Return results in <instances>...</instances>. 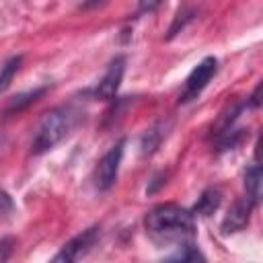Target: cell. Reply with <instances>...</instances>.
<instances>
[{
    "label": "cell",
    "mask_w": 263,
    "mask_h": 263,
    "mask_svg": "<svg viewBox=\"0 0 263 263\" xmlns=\"http://www.w3.org/2000/svg\"><path fill=\"white\" fill-rule=\"evenodd\" d=\"M146 234L160 247L183 245L195 238V216L179 203H158L144 216Z\"/></svg>",
    "instance_id": "6da1fadb"
},
{
    "label": "cell",
    "mask_w": 263,
    "mask_h": 263,
    "mask_svg": "<svg viewBox=\"0 0 263 263\" xmlns=\"http://www.w3.org/2000/svg\"><path fill=\"white\" fill-rule=\"evenodd\" d=\"M76 111L70 107H53L45 111L33 129V140H31V154H43L51 148H55L74 127L76 123Z\"/></svg>",
    "instance_id": "7a4b0ae2"
},
{
    "label": "cell",
    "mask_w": 263,
    "mask_h": 263,
    "mask_svg": "<svg viewBox=\"0 0 263 263\" xmlns=\"http://www.w3.org/2000/svg\"><path fill=\"white\" fill-rule=\"evenodd\" d=\"M218 74V60L214 55H205L191 72L189 76L185 78V84H183V90L179 95V105H185V103H191L195 101L203 88L210 84V80Z\"/></svg>",
    "instance_id": "3957f363"
},
{
    "label": "cell",
    "mask_w": 263,
    "mask_h": 263,
    "mask_svg": "<svg viewBox=\"0 0 263 263\" xmlns=\"http://www.w3.org/2000/svg\"><path fill=\"white\" fill-rule=\"evenodd\" d=\"M123 152H125V140L121 138L101 156V160L97 162L95 173H92V183H95L97 191H109L113 187L117 173H119Z\"/></svg>",
    "instance_id": "277c9868"
},
{
    "label": "cell",
    "mask_w": 263,
    "mask_h": 263,
    "mask_svg": "<svg viewBox=\"0 0 263 263\" xmlns=\"http://www.w3.org/2000/svg\"><path fill=\"white\" fill-rule=\"evenodd\" d=\"M101 238V228L99 226H90L86 230H82L80 234L72 236L68 242H64V247L53 255L55 263H74L80 261L82 257H86L99 242Z\"/></svg>",
    "instance_id": "5b68a950"
},
{
    "label": "cell",
    "mask_w": 263,
    "mask_h": 263,
    "mask_svg": "<svg viewBox=\"0 0 263 263\" xmlns=\"http://www.w3.org/2000/svg\"><path fill=\"white\" fill-rule=\"evenodd\" d=\"M125 64H127L125 55H115L109 62L103 78L97 82V86L92 90L95 99H99V101H113L115 99V95H117V90L121 86L123 74H125Z\"/></svg>",
    "instance_id": "8992f818"
},
{
    "label": "cell",
    "mask_w": 263,
    "mask_h": 263,
    "mask_svg": "<svg viewBox=\"0 0 263 263\" xmlns=\"http://www.w3.org/2000/svg\"><path fill=\"white\" fill-rule=\"evenodd\" d=\"M257 201H253L249 195H240L238 199L232 201V205L228 208L226 216L222 218V224H220V230L222 234H234V232H240L247 228L249 220H251V214L255 210Z\"/></svg>",
    "instance_id": "52a82bcc"
},
{
    "label": "cell",
    "mask_w": 263,
    "mask_h": 263,
    "mask_svg": "<svg viewBox=\"0 0 263 263\" xmlns=\"http://www.w3.org/2000/svg\"><path fill=\"white\" fill-rule=\"evenodd\" d=\"M47 88H49V86L43 84V86H35V88H31V90H25V92H18V95L10 97V99L6 101V105H4L2 115H4V117H10V115H16V113L25 111L29 105H33L37 99H41V97L47 92Z\"/></svg>",
    "instance_id": "ba28073f"
},
{
    "label": "cell",
    "mask_w": 263,
    "mask_h": 263,
    "mask_svg": "<svg viewBox=\"0 0 263 263\" xmlns=\"http://www.w3.org/2000/svg\"><path fill=\"white\" fill-rule=\"evenodd\" d=\"M245 109H247V101H245V99L228 103V105L222 109V113H220V117L216 119V123L212 125V136L216 138V136L224 134L226 129H230V127L234 125V121L238 119V115H240Z\"/></svg>",
    "instance_id": "9c48e42d"
},
{
    "label": "cell",
    "mask_w": 263,
    "mask_h": 263,
    "mask_svg": "<svg viewBox=\"0 0 263 263\" xmlns=\"http://www.w3.org/2000/svg\"><path fill=\"white\" fill-rule=\"evenodd\" d=\"M166 129H168V123H164V121H158L152 127H148L140 138V154L142 156L154 154L158 150V146L162 144V140L166 138Z\"/></svg>",
    "instance_id": "30bf717a"
},
{
    "label": "cell",
    "mask_w": 263,
    "mask_h": 263,
    "mask_svg": "<svg viewBox=\"0 0 263 263\" xmlns=\"http://www.w3.org/2000/svg\"><path fill=\"white\" fill-rule=\"evenodd\" d=\"M222 203V191L218 187H208L201 191V195L197 197L195 205H193V216H201V218H208L212 216Z\"/></svg>",
    "instance_id": "8fae6325"
},
{
    "label": "cell",
    "mask_w": 263,
    "mask_h": 263,
    "mask_svg": "<svg viewBox=\"0 0 263 263\" xmlns=\"http://www.w3.org/2000/svg\"><path fill=\"white\" fill-rule=\"evenodd\" d=\"M249 138V129L245 127H230L226 129L224 134L216 136V146H214V154H222V152H228V150H234L236 146H240L245 140Z\"/></svg>",
    "instance_id": "7c38bea8"
},
{
    "label": "cell",
    "mask_w": 263,
    "mask_h": 263,
    "mask_svg": "<svg viewBox=\"0 0 263 263\" xmlns=\"http://www.w3.org/2000/svg\"><path fill=\"white\" fill-rule=\"evenodd\" d=\"M245 195H249L253 201L259 203L261 197V166L253 164L245 171Z\"/></svg>",
    "instance_id": "4fadbf2b"
},
{
    "label": "cell",
    "mask_w": 263,
    "mask_h": 263,
    "mask_svg": "<svg viewBox=\"0 0 263 263\" xmlns=\"http://www.w3.org/2000/svg\"><path fill=\"white\" fill-rule=\"evenodd\" d=\"M21 64H23V55H10L8 60H4V64L0 66V92H4L10 86L16 72L21 70Z\"/></svg>",
    "instance_id": "5bb4252c"
},
{
    "label": "cell",
    "mask_w": 263,
    "mask_h": 263,
    "mask_svg": "<svg viewBox=\"0 0 263 263\" xmlns=\"http://www.w3.org/2000/svg\"><path fill=\"white\" fill-rule=\"evenodd\" d=\"M193 16H195V8H193V6H187V4L181 6V8L177 10V14H175L171 27H168V35H166V39H173L181 29H185V25H187L189 21H193Z\"/></svg>",
    "instance_id": "9a60e30c"
},
{
    "label": "cell",
    "mask_w": 263,
    "mask_h": 263,
    "mask_svg": "<svg viewBox=\"0 0 263 263\" xmlns=\"http://www.w3.org/2000/svg\"><path fill=\"white\" fill-rule=\"evenodd\" d=\"M168 261H203L205 257L199 253V249L195 247V242L191 240V242H183V245H179V251L177 253H173V255H168L166 257Z\"/></svg>",
    "instance_id": "2e32d148"
},
{
    "label": "cell",
    "mask_w": 263,
    "mask_h": 263,
    "mask_svg": "<svg viewBox=\"0 0 263 263\" xmlns=\"http://www.w3.org/2000/svg\"><path fill=\"white\" fill-rule=\"evenodd\" d=\"M12 249H14V238H10V236L0 238V263H4V261L10 259Z\"/></svg>",
    "instance_id": "e0dca14e"
},
{
    "label": "cell",
    "mask_w": 263,
    "mask_h": 263,
    "mask_svg": "<svg viewBox=\"0 0 263 263\" xmlns=\"http://www.w3.org/2000/svg\"><path fill=\"white\" fill-rule=\"evenodd\" d=\"M14 210V203H12V197L4 191V189H0V216H6V214H10Z\"/></svg>",
    "instance_id": "ac0fdd59"
},
{
    "label": "cell",
    "mask_w": 263,
    "mask_h": 263,
    "mask_svg": "<svg viewBox=\"0 0 263 263\" xmlns=\"http://www.w3.org/2000/svg\"><path fill=\"white\" fill-rule=\"evenodd\" d=\"M164 0H138V14L142 12H152L156 10Z\"/></svg>",
    "instance_id": "d6986e66"
},
{
    "label": "cell",
    "mask_w": 263,
    "mask_h": 263,
    "mask_svg": "<svg viewBox=\"0 0 263 263\" xmlns=\"http://www.w3.org/2000/svg\"><path fill=\"white\" fill-rule=\"evenodd\" d=\"M259 95H261V84H257V86L253 88L251 97H247V107H251V109H259V107H261V99H259Z\"/></svg>",
    "instance_id": "ffe728a7"
},
{
    "label": "cell",
    "mask_w": 263,
    "mask_h": 263,
    "mask_svg": "<svg viewBox=\"0 0 263 263\" xmlns=\"http://www.w3.org/2000/svg\"><path fill=\"white\" fill-rule=\"evenodd\" d=\"M152 181H154V185H148V189H146V193H154V191H156L158 187H162V185L166 183V181H164V175H156V177H154Z\"/></svg>",
    "instance_id": "44dd1931"
},
{
    "label": "cell",
    "mask_w": 263,
    "mask_h": 263,
    "mask_svg": "<svg viewBox=\"0 0 263 263\" xmlns=\"http://www.w3.org/2000/svg\"><path fill=\"white\" fill-rule=\"evenodd\" d=\"M103 2H105V0H86L82 6H84V8H95V6H101Z\"/></svg>",
    "instance_id": "7402d4cb"
}]
</instances>
